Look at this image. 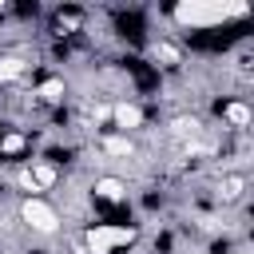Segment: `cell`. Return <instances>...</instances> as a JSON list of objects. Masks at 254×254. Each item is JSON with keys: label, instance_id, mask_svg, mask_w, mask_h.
Returning a JSON list of instances; mask_svg holds the SVG:
<instances>
[{"label": "cell", "instance_id": "cell-12", "mask_svg": "<svg viewBox=\"0 0 254 254\" xmlns=\"http://www.w3.org/2000/svg\"><path fill=\"white\" fill-rule=\"evenodd\" d=\"M218 190H222V198H226V202H234V198L242 194V179H238V175H226Z\"/></svg>", "mask_w": 254, "mask_h": 254}, {"label": "cell", "instance_id": "cell-10", "mask_svg": "<svg viewBox=\"0 0 254 254\" xmlns=\"http://www.w3.org/2000/svg\"><path fill=\"white\" fill-rule=\"evenodd\" d=\"M36 95H40V99H48V103H52V99H60V95H64V79H56V75H52V79H44V83L36 87Z\"/></svg>", "mask_w": 254, "mask_h": 254}, {"label": "cell", "instance_id": "cell-6", "mask_svg": "<svg viewBox=\"0 0 254 254\" xmlns=\"http://www.w3.org/2000/svg\"><path fill=\"white\" fill-rule=\"evenodd\" d=\"M95 194H99L103 202H123V198H127V183L115 179V175H103V179H95Z\"/></svg>", "mask_w": 254, "mask_h": 254}, {"label": "cell", "instance_id": "cell-4", "mask_svg": "<svg viewBox=\"0 0 254 254\" xmlns=\"http://www.w3.org/2000/svg\"><path fill=\"white\" fill-rule=\"evenodd\" d=\"M20 183H24L28 190H48V187L56 183V167H48V163L24 167V171H20Z\"/></svg>", "mask_w": 254, "mask_h": 254}, {"label": "cell", "instance_id": "cell-14", "mask_svg": "<svg viewBox=\"0 0 254 254\" xmlns=\"http://www.w3.org/2000/svg\"><path fill=\"white\" fill-rule=\"evenodd\" d=\"M171 127H175V135H194L198 131V119H175Z\"/></svg>", "mask_w": 254, "mask_h": 254}, {"label": "cell", "instance_id": "cell-8", "mask_svg": "<svg viewBox=\"0 0 254 254\" xmlns=\"http://www.w3.org/2000/svg\"><path fill=\"white\" fill-rule=\"evenodd\" d=\"M222 119H226L230 127H246V123H250V107L234 99V103H226V107H222Z\"/></svg>", "mask_w": 254, "mask_h": 254}, {"label": "cell", "instance_id": "cell-2", "mask_svg": "<svg viewBox=\"0 0 254 254\" xmlns=\"http://www.w3.org/2000/svg\"><path fill=\"white\" fill-rule=\"evenodd\" d=\"M131 242H135V226H115V222H95L83 234V250L87 254H111V250L131 246Z\"/></svg>", "mask_w": 254, "mask_h": 254}, {"label": "cell", "instance_id": "cell-3", "mask_svg": "<svg viewBox=\"0 0 254 254\" xmlns=\"http://www.w3.org/2000/svg\"><path fill=\"white\" fill-rule=\"evenodd\" d=\"M20 218H24L32 230H40V234H56V230H60V214H56V206H52L48 198H40V194H28V198H24Z\"/></svg>", "mask_w": 254, "mask_h": 254}, {"label": "cell", "instance_id": "cell-11", "mask_svg": "<svg viewBox=\"0 0 254 254\" xmlns=\"http://www.w3.org/2000/svg\"><path fill=\"white\" fill-rule=\"evenodd\" d=\"M151 56H155L159 64H179V48H175V44H155Z\"/></svg>", "mask_w": 254, "mask_h": 254}, {"label": "cell", "instance_id": "cell-5", "mask_svg": "<svg viewBox=\"0 0 254 254\" xmlns=\"http://www.w3.org/2000/svg\"><path fill=\"white\" fill-rule=\"evenodd\" d=\"M111 119H115V127H123V135H127V131L143 127V107H139V103H115V107H111Z\"/></svg>", "mask_w": 254, "mask_h": 254}, {"label": "cell", "instance_id": "cell-7", "mask_svg": "<svg viewBox=\"0 0 254 254\" xmlns=\"http://www.w3.org/2000/svg\"><path fill=\"white\" fill-rule=\"evenodd\" d=\"M24 60L20 56H0V83H12V79H20L24 75Z\"/></svg>", "mask_w": 254, "mask_h": 254}, {"label": "cell", "instance_id": "cell-1", "mask_svg": "<svg viewBox=\"0 0 254 254\" xmlns=\"http://www.w3.org/2000/svg\"><path fill=\"white\" fill-rule=\"evenodd\" d=\"M250 8L238 4V0H183L171 8V20L183 24V28H210V24H226V20H238L246 16Z\"/></svg>", "mask_w": 254, "mask_h": 254}, {"label": "cell", "instance_id": "cell-9", "mask_svg": "<svg viewBox=\"0 0 254 254\" xmlns=\"http://www.w3.org/2000/svg\"><path fill=\"white\" fill-rule=\"evenodd\" d=\"M103 151H107V155H131L135 143H131L127 135H103Z\"/></svg>", "mask_w": 254, "mask_h": 254}, {"label": "cell", "instance_id": "cell-13", "mask_svg": "<svg viewBox=\"0 0 254 254\" xmlns=\"http://www.w3.org/2000/svg\"><path fill=\"white\" fill-rule=\"evenodd\" d=\"M0 151H4V155H20V151H24V139H20V135H4V139H0Z\"/></svg>", "mask_w": 254, "mask_h": 254}]
</instances>
